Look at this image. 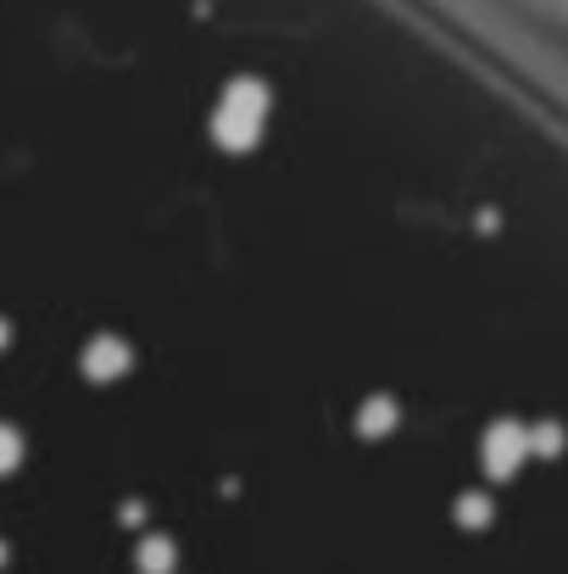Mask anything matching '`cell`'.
Instances as JSON below:
<instances>
[{
  "mask_svg": "<svg viewBox=\"0 0 568 574\" xmlns=\"http://www.w3.org/2000/svg\"><path fill=\"white\" fill-rule=\"evenodd\" d=\"M262 118H268V89H262V84H234V89L223 95L212 129H218L223 146L240 151V146H251V139L262 134Z\"/></svg>",
  "mask_w": 568,
  "mask_h": 574,
  "instance_id": "obj_1",
  "label": "cell"
},
{
  "mask_svg": "<svg viewBox=\"0 0 568 574\" xmlns=\"http://www.w3.org/2000/svg\"><path fill=\"white\" fill-rule=\"evenodd\" d=\"M17 463V436H12V429H0V474H7Z\"/></svg>",
  "mask_w": 568,
  "mask_h": 574,
  "instance_id": "obj_2",
  "label": "cell"
}]
</instances>
